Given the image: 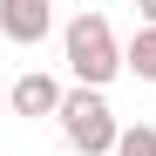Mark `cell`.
<instances>
[{"mask_svg": "<svg viewBox=\"0 0 156 156\" xmlns=\"http://www.w3.org/2000/svg\"><path fill=\"white\" fill-rule=\"evenodd\" d=\"M61 55H68V75L82 88H109L122 75V41L109 27V14H75L68 34H61Z\"/></svg>", "mask_w": 156, "mask_h": 156, "instance_id": "obj_1", "label": "cell"}, {"mask_svg": "<svg viewBox=\"0 0 156 156\" xmlns=\"http://www.w3.org/2000/svg\"><path fill=\"white\" fill-rule=\"evenodd\" d=\"M55 122H61V136H68L75 156H109L115 136H122V129H115V109H109V95H102V88H61Z\"/></svg>", "mask_w": 156, "mask_h": 156, "instance_id": "obj_2", "label": "cell"}, {"mask_svg": "<svg viewBox=\"0 0 156 156\" xmlns=\"http://www.w3.org/2000/svg\"><path fill=\"white\" fill-rule=\"evenodd\" d=\"M48 27H55V0H0V34L34 48Z\"/></svg>", "mask_w": 156, "mask_h": 156, "instance_id": "obj_3", "label": "cell"}, {"mask_svg": "<svg viewBox=\"0 0 156 156\" xmlns=\"http://www.w3.org/2000/svg\"><path fill=\"white\" fill-rule=\"evenodd\" d=\"M7 109H14V115H55V109H61V82L41 75V68L14 75V82H7Z\"/></svg>", "mask_w": 156, "mask_h": 156, "instance_id": "obj_4", "label": "cell"}, {"mask_svg": "<svg viewBox=\"0 0 156 156\" xmlns=\"http://www.w3.org/2000/svg\"><path fill=\"white\" fill-rule=\"evenodd\" d=\"M122 68H136L143 82H156V27H136V41L122 48Z\"/></svg>", "mask_w": 156, "mask_h": 156, "instance_id": "obj_5", "label": "cell"}, {"mask_svg": "<svg viewBox=\"0 0 156 156\" xmlns=\"http://www.w3.org/2000/svg\"><path fill=\"white\" fill-rule=\"evenodd\" d=\"M115 156H156V129H149V122L122 129V136H115Z\"/></svg>", "mask_w": 156, "mask_h": 156, "instance_id": "obj_6", "label": "cell"}, {"mask_svg": "<svg viewBox=\"0 0 156 156\" xmlns=\"http://www.w3.org/2000/svg\"><path fill=\"white\" fill-rule=\"evenodd\" d=\"M136 14H143V27H156V0H136Z\"/></svg>", "mask_w": 156, "mask_h": 156, "instance_id": "obj_7", "label": "cell"}, {"mask_svg": "<svg viewBox=\"0 0 156 156\" xmlns=\"http://www.w3.org/2000/svg\"><path fill=\"white\" fill-rule=\"evenodd\" d=\"M0 109H7V82H0Z\"/></svg>", "mask_w": 156, "mask_h": 156, "instance_id": "obj_8", "label": "cell"}]
</instances>
